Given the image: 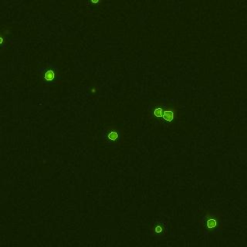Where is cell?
Here are the masks:
<instances>
[{
    "label": "cell",
    "instance_id": "8992f818",
    "mask_svg": "<svg viewBox=\"0 0 247 247\" xmlns=\"http://www.w3.org/2000/svg\"><path fill=\"white\" fill-rule=\"evenodd\" d=\"M101 1V0H89L90 4H92V5H98V4H99V2Z\"/></svg>",
    "mask_w": 247,
    "mask_h": 247
},
{
    "label": "cell",
    "instance_id": "5b68a950",
    "mask_svg": "<svg viewBox=\"0 0 247 247\" xmlns=\"http://www.w3.org/2000/svg\"><path fill=\"white\" fill-rule=\"evenodd\" d=\"M118 133H117L116 131H111L109 134H108V138H109L110 140H113V141H115V140H117L118 139Z\"/></svg>",
    "mask_w": 247,
    "mask_h": 247
},
{
    "label": "cell",
    "instance_id": "7a4b0ae2",
    "mask_svg": "<svg viewBox=\"0 0 247 247\" xmlns=\"http://www.w3.org/2000/svg\"><path fill=\"white\" fill-rule=\"evenodd\" d=\"M162 118L167 122H172L175 118V113L174 111L171 109H165L163 110L162 113Z\"/></svg>",
    "mask_w": 247,
    "mask_h": 247
},
{
    "label": "cell",
    "instance_id": "277c9868",
    "mask_svg": "<svg viewBox=\"0 0 247 247\" xmlns=\"http://www.w3.org/2000/svg\"><path fill=\"white\" fill-rule=\"evenodd\" d=\"M163 110H164V109H163L162 107H157V108H155V110H154L155 116H157V117H162Z\"/></svg>",
    "mask_w": 247,
    "mask_h": 247
},
{
    "label": "cell",
    "instance_id": "3957f363",
    "mask_svg": "<svg viewBox=\"0 0 247 247\" xmlns=\"http://www.w3.org/2000/svg\"><path fill=\"white\" fill-rule=\"evenodd\" d=\"M43 76H45L43 78H45L46 81H52V80H54V78H55V72L51 69H48L46 70H45Z\"/></svg>",
    "mask_w": 247,
    "mask_h": 247
},
{
    "label": "cell",
    "instance_id": "6da1fadb",
    "mask_svg": "<svg viewBox=\"0 0 247 247\" xmlns=\"http://www.w3.org/2000/svg\"><path fill=\"white\" fill-rule=\"evenodd\" d=\"M219 224V220L217 217L214 216H210L208 217L207 220H206V226H207L208 229H214L216 228Z\"/></svg>",
    "mask_w": 247,
    "mask_h": 247
},
{
    "label": "cell",
    "instance_id": "52a82bcc",
    "mask_svg": "<svg viewBox=\"0 0 247 247\" xmlns=\"http://www.w3.org/2000/svg\"><path fill=\"white\" fill-rule=\"evenodd\" d=\"M2 43H3V38H2V37H0V45H1Z\"/></svg>",
    "mask_w": 247,
    "mask_h": 247
}]
</instances>
